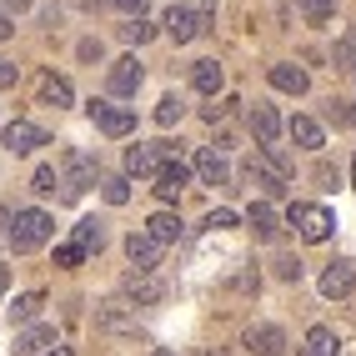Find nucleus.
<instances>
[{"label":"nucleus","mask_w":356,"mask_h":356,"mask_svg":"<svg viewBox=\"0 0 356 356\" xmlns=\"http://www.w3.org/2000/svg\"><path fill=\"white\" fill-rule=\"evenodd\" d=\"M51 236H56V216H51V211H40V206L15 211V226H10V251H15V256L45 246Z\"/></svg>","instance_id":"nucleus-1"},{"label":"nucleus","mask_w":356,"mask_h":356,"mask_svg":"<svg viewBox=\"0 0 356 356\" xmlns=\"http://www.w3.org/2000/svg\"><path fill=\"white\" fill-rule=\"evenodd\" d=\"M96 181H101V165H96V156H90V151L70 146V151L60 156V186H65V201H76L86 186H96Z\"/></svg>","instance_id":"nucleus-2"},{"label":"nucleus","mask_w":356,"mask_h":356,"mask_svg":"<svg viewBox=\"0 0 356 356\" xmlns=\"http://www.w3.org/2000/svg\"><path fill=\"white\" fill-rule=\"evenodd\" d=\"M286 216H291V226H296V236H301L306 246H321L326 236L337 231V216H331L326 206H291Z\"/></svg>","instance_id":"nucleus-3"},{"label":"nucleus","mask_w":356,"mask_h":356,"mask_svg":"<svg viewBox=\"0 0 356 356\" xmlns=\"http://www.w3.org/2000/svg\"><path fill=\"white\" fill-rule=\"evenodd\" d=\"M211 15H216V6H201V10H191V6H171V15H165V35H171L176 45H191V40L206 31Z\"/></svg>","instance_id":"nucleus-4"},{"label":"nucleus","mask_w":356,"mask_h":356,"mask_svg":"<svg viewBox=\"0 0 356 356\" xmlns=\"http://www.w3.org/2000/svg\"><path fill=\"white\" fill-rule=\"evenodd\" d=\"M86 115H90V121H96V131H101V136H111V140H121V136H131V131H136V111H131V106L90 101V106H86Z\"/></svg>","instance_id":"nucleus-5"},{"label":"nucleus","mask_w":356,"mask_h":356,"mask_svg":"<svg viewBox=\"0 0 356 356\" xmlns=\"http://www.w3.org/2000/svg\"><path fill=\"white\" fill-rule=\"evenodd\" d=\"M165 156H171V146L165 140H136V146H126V181L131 176H156Z\"/></svg>","instance_id":"nucleus-6"},{"label":"nucleus","mask_w":356,"mask_h":356,"mask_svg":"<svg viewBox=\"0 0 356 356\" xmlns=\"http://www.w3.org/2000/svg\"><path fill=\"white\" fill-rule=\"evenodd\" d=\"M140 81H146V65H140L136 56H121V60H111L106 70V86H111V96H136Z\"/></svg>","instance_id":"nucleus-7"},{"label":"nucleus","mask_w":356,"mask_h":356,"mask_svg":"<svg viewBox=\"0 0 356 356\" xmlns=\"http://www.w3.org/2000/svg\"><path fill=\"white\" fill-rule=\"evenodd\" d=\"M0 146H6V151H15V156H26V151L51 146V136H45L40 126H31V121H10L6 131H0Z\"/></svg>","instance_id":"nucleus-8"},{"label":"nucleus","mask_w":356,"mask_h":356,"mask_svg":"<svg viewBox=\"0 0 356 356\" xmlns=\"http://www.w3.org/2000/svg\"><path fill=\"white\" fill-rule=\"evenodd\" d=\"M121 291H126L136 306H161V301H165V286L156 281V271H126Z\"/></svg>","instance_id":"nucleus-9"},{"label":"nucleus","mask_w":356,"mask_h":356,"mask_svg":"<svg viewBox=\"0 0 356 356\" xmlns=\"http://www.w3.org/2000/svg\"><path fill=\"white\" fill-rule=\"evenodd\" d=\"M161 251H165V246H156L146 231H131V236H126V256H131V271H156V266H161Z\"/></svg>","instance_id":"nucleus-10"},{"label":"nucleus","mask_w":356,"mask_h":356,"mask_svg":"<svg viewBox=\"0 0 356 356\" xmlns=\"http://www.w3.org/2000/svg\"><path fill=\"white\" fill-rule=\"evenodd\" d=\"M351 286H356V266H351V261H331V266L321 271V296L326 301L351 296Z\"/></svg>","instance_id":"nucleus-11"},{"label":"nucleus","mask_w":356,"mask_h":356,"mask_svg":"<svg viewBox=\"0 0 356 356\" xmlns=\"http://www.w3.org/2000/svg\"><path fill=\"white\" fill-rule=\"evenodd\" d=\"M196 176H201L206 186H231V161H226L216 146H201V151H196Z\"/></svg>","instance_id":"nucleus-12"},{"label":"nucleus","mask_w":356,"mask_h":356,"mask_svg":"<svg viewBox=\"0 0 356 356\" xmlns=\"http://www.w3.org/2000/svg\"><path fill=\"white\" fill-rule=\"evenodd\" d=\"M246 346H251L256 356H286V331L271 326V321H261V326L246 331Z\"/></svg>","instance_id":"nucleus-13"},{"label":"nucleus","mask_w":356,"mask_h":356,"mask_svg":"<svg viewBox=\"0 0 356 356\" xmlns=\"http://www.w3.org/2000/svg\"><path fill=\"white\" fill-rule=\"evenodd\" d=\"M186 181H191V171H186L181 161H171V156H165V165L156 171V196H161V201H176V196L186 191Z\"/></svg>","instance_id":"nucleus-14"},{"label":"nucleus","mask_w":356,"mask_h":356,"mask_svg":"<svg viewBox=\"0 0 356 356\" xmlns=\"http://www.w3.org/2000/svg\"><path fill=\"white\" fill-rule=\"evenodd\" d=\"M246 121H251V131H256V140H261V146H276V140H281V115H276V106H251V115H246Z\"/></svg>","instance_id":"nucleus-15"},{"label":"nucleus","mask_w":356,"mask_h":356,"mask_svg":"<svg viewBox=\"0 0 356 356\" xmlns=\"http://www.w3.org/2000/svg\"><path fill=\"white\" fill-rule=\"evenodd\" d=\"M56 346V326H26V331H15V356H40V351H51Z\"/></svg>","instance_id":"nucleus-16"},{"label":"nucleus","mask_w":356,"mask_h":356,"mask_svg":"<svg viewBox=\"0 0 356 356\" xmlns=\"http://www.w3.org/2000/svg\"><path fill=\"white\" fill-rule=\"evenodd\" d=\"M266 76H271V86H276V90H286V96H306V86H312V76H306L301 65H291V60L271 65Z\"/></svg>","instance_id":"nucleus-17"},{"label":"nucleus","mask_w":356,"mask_h":356,"mask_svg":"<svg viewBox=\"0 0 356 356\" xmlns=\"http://www.w3.org/2000/svg\"><path fill=\"white\" fill-rule=\"evenodd\" d=\"M40 106H56V111H65V106H76V90H70V81L65 76H40Z\"/></svg>","instance_id":"nucleus-18"},{"label":"nucleus","mask_w":356,"mask_h":356,"mask_svg":"<svg viewBox=\"0 0 356 356\" xmlns=\"http://www.w3.org/2000/svg\"><path fill=\"white\" fill-rule=\"evenodd\" d=\"M40 306H45V291H26V296H15V301L6 306V321H10V326H31V321L40 316Z\"/></svg>","instance_id":"nucleus-19"},{"label":"nucleus","mask_w":356,"mask_h":356,"mask_svg":"<svg viewBox=\"0 0 356 356\" xmlns=\"http://www.w3.org/2000/svg\"><path fill=\"white\" fill-rule=\"evenodd\" d=\"M191 86L201 90V96H216V90L226 86V70H221V60H196V65H191Z\"/></svg>","instance_id":"nucleus-20"},{"label":"nucleus","mask_w":356,"mask_h":356,"mask_svg":"<svg viewBox=\"0 0 356 356\" xmlns=\"http://www.w3.org/2000/svg\"><path fill=\"white\" fill-rule=\"evenodd\" d=\"M286 131H291V140H296L301 151H321V146H326V131L312 121V115H291V126H286Z\"/></svg>","instance_id":"nucleus-21"},{"label":"nucleus","mask_w":356,"mask_h":356,"mask_svg":"<svg viewBox=\"0 0 356 356\" xmlns=\"http://www.w3.org/2000/svg\"><path fill=\"white\" fill-rule=\"evenodd\" d=\"M96 326H106V331H131V337H136V321L126 316V301H101V306H96Z\"/></svg>","instance_id":"nucleus-22"},{"label":"nucleus","mask_w":356,"mask_h":356,"mask_svg":"<svg viewBox=\"0 0 356 356\" xmlns=\"http://www.w3.org/2000/svg\"><path fill=\"white\" fill-rule=\"evenodd\" d=\"M246 226H251V231L261 236V241H271V236L281 231V216H276V211H271L266 201H256V206L246 211Z\"/></svg>","instance_id":"nucleus-23"},{"label":"nucleus","mask_w":356,"mask_h":356,"mask_svg":"<svg viewBox=\"0 0 356 356\" xmlns=\"http://www.w3.org/2000/svg\"><path fill=\"white\" fill-rule=\"evenodd\" d=\"M146 236L156 246H171V241H181V221L171 216V211H156V216L146 221Z\"/></svg>","instance_id":"nucleus-24"},{"label":"nucleus","mask_w":356,"mask_h":356,"mask_svg":"<svg viewBox=\"0 0 356 356\" xmlns=\"http://www.w3.org/2000/svg\"><path fill=\"white\" fill-rule=\"evenodd\" d=\"M70 246H76L81 256H86V251H101V246H106V226H101L96 216H86V221L76 226V241H70Z\"/></svg>","instance_id":"nucleus-25"},{"label":"nucleus","mask_w":356,"mask_h":356,"mask_svg":"<svg viewBox=\"0 0 356 356\" xmlns=\"http://www.w3.org/2000/svg\"><path fill=\"white\" fill-rule=\"evenodd\" d=\"M301 356H337V331H331V326H312V331H306Z\"/></svg>","instance_id":"nucleus-26"},{"label":"nucleus","mask_w":356,"mask_h":356,"mask_svg":"<svg viewBox=\"0 0 356 356\" xmlns=\"http://www.w3.org/2000/svg\"><path fill=\"white\" fill-rule=\"evenodd\" d=\"M101 196H106L111 206H126V201H131V181H126V176H101Z\"/></svg>","instance_id":"nucleus-27"},{"label":"nucleus","mask_w":356,"mask_h":356,"mask_svg":"<svg viewBox=\"0 0 356 356\" xmlns=\"http://www.w3.org/2000/svg\"><path fill=\"white\" fill-rule=\"evenodd\" d=\"M186 115V101L181 96H161V106H156V126H176Z\"/></svg>","instance_id":"nucleus-28"},{"label":"nucleus","mask_w":356,"mask_h":356,"mask_svg":"<svg viewBox=\"0 0 356 356\" xmlns=\"http://www.w3.org/2000/svg\"><path fill=\"white\" fill-rule=\"evenodd\" d=\"M151 35H156V26H151L146 15H140V20H126V26H121V40H131V45H146Z\"/></svg>","instance_id":"nucleus-29"},{"label":"nucleus","mask_w":356,"mask_h":356,"mask_svg":"<svg viewBox=\"0 0 356 356\" xmlns=\"http://www.w3.org/2000/svg\"><path fill=\"white\" fill-rule=\"evenodd\" d=\"M301 15L312 20V26H321V20H331V10H337V0H296Z\"/></svg>","instance_id":"nucleus-30"},{"label":"nucleus","mask_w":356,"mask_h":356,"mask_svg":"<svg viewBox=\"0 0 356 356\" xmlns=\"http://www.w3.org/2000/svg\"><path fill=\"white\" fill-rule=\"evenodd\" d=\"M56 186H60V176H56V165H40V171H35V191H40V196H51Z\"/></svg>","instance_id":"nucleus-31"},{"label":"nucleus","mask_w":356,"mask_h":356,"mask_svg":"<svg viewBox=\"0 0 356 356\" xmlns=\"http://www.w3.org/2000/svg\"><path fill=\"white\" fill-rule=\"evenodd\" d=\"M337 65L356 76V35H346V40H341V51H337Z\"/></svg>","instance_id":"nucleus-32"},{"label":"nucleus","mask_w":356,"mask_h":356,"mask_svg":"<svg viewBox=\"0 0 356 356\" xmlns=\"http://www.w3.org/2000/svg\"><path fill=\"white\" fill-rule=\"evenodd\" d=\"M206 226H211V231H231V226H236V211H211Z\"/></svg>","instance_id":"nucleus-33"},{"label":"nucleus","mask_w":356,"mask_h":356,"mask_svg":"<svg viewBox=\"0 0 356 356\" xmlns=\"http://www.w3.org/2000/svg\"><path fill=\"white\" fill-rule=\"evenodd\" d=\"M15 81H20V65L15 60H0V90H10Z\"/></svg>","instance_id":"nucleus-34"},{"label":"nucleus","mask_w":356,"mask_h":356,"mask_svg":"<svg viewBox=\"0 0 356 356\" xmlns=\"http://www.w3.org/2000/svg\"><path fill=\"white\" fill-rule=\"evenodd\" d=\"M81 261H86V256H81L76 246H70V241H65V246L56 251V266H81Z\"/></svg>","instance_id":"nucleus-35"},{"label":"nucleus","mask_w":356,"mask_h":356,"mask_svg":"<svg viewBox=\"0 0 356 356\" xmlns=\"http://www.w3.org/2000/svg\"><path fill=\"white\" fill-rule=\"evenodd\" d=\"M276 276H281V281H296V276H301V266H296L291 256H281V261H276Z\"/></svg>","instance_id":"nucleus-36"},{"label":"nucleus","mask_w":356,"mask_h":356,"mask_svg":"<svg viewBox=\"0 0 356 356\" xmlns=\"http://www.w3.org/2000/svg\"><path fill=\"white\" fill-rule=\"evenodd\" d=\"M115 6H121L131 20H140V15H146V6H151V0H115Z\"/></svg>","instance_id":"nucleus-37"},{"label":"nucleus","mask_w":356,"mask_h":356,"mask_svg":"<svg viewBox=\"0 0 356 356\" xmlns=\"http://www.w3.org/2000/svg\"><path fill=\"white\" fill-rule=\"evenodd\" d=\"M81 60H101V40H81Z\"/></svg>","instance_id":"nucleus-38"},{"label":"nucleus","mask_w":356,"mask_h":356,"mask_svg":"<svg viewBox=\"0 0 356 356\" xmlns=\"http://www.w3.org/2000/svg\"><path fill=\"white\" fill-rule=\"evenodd\" d=\"M31 6H35V0H0V10H6V15H10V10L20 15V10H31Z\"/></svg>","instance_id":"nucleus-39"},{"label":"nucleus","mask_w":356,"mask_h":356,"mask_svg":"<svg viewBox=\"0 0 356 356\" xmlns=\"http://www.w3.org/2000/svg\"><path fill=\"white\" fill-rule=\"evenodd\" d=\"M10 35H15V20H10L6 10H0V40H10Z\"/></svg>","instance_id":"nucleus-40"},{"label":"nucleus","mask_w":356,"mask_h":356,"mask_svg":"<svg viewBox=\"0 0 356 356\" xmlns=\"http://www.w3.org/2000/svg\"><path fill=\"white\" fill-rule=\"evenodd\" d=\"M6 286H10V271H6V266H0V296H6Z\"/></svg>","instance_id":"nucleus-41"},{"label":"nucleus","mask_w":356,"mask_h":356,"mask_svg":"<svg viewBox=\"0 0 356 356\" xmlns=\"http://www.w3.org/2000/svg\"><path fill=\"white\" fill-rule=\"evenodd\" d=\"M40 356H70V346H51V351H40Z\"/></svg>","instance_id":"nucleus-42"},{"label":"nucleus","mask_w":356,"mask_h":356,"mask_svg":"<svg viewBox=\"0 0 356 356\" xmlns=\"http://www.w3.org/2000/svg\"><path fill=\"white\" fill-rule=\"evenodd\" d=\"M346 121H351V126H356V101H351V111H346Z\"/></svg>","instance_id":"nucleus-43"},{"label":"nucleus","mask_w":356,"mask_h":356,"mask_svg":"<svg viewBox=\"0 0 356 356\" xmlns=\"http://www.w3.org/2000/svg\"><path fill=\"white\" fill-rule=\"evenodd\" d=\"M351 191H356V156H351Z\"/></svg>","instance_id":"nucleus-44"},{"label":"nucleus","mask_w":356,"mask_h":356,"mask_svg":"<svg viewBox=\"0 0 356 356\" xmlns=\"http://www.w3.org/2000/svg\"><path fill=\"white\" fill-rule=\"evenodd\" d=\"M151 356H171V351H165V346H161V351H151Z\"/></svg>","instance_id":"nucleus-45"}]
</instances>
